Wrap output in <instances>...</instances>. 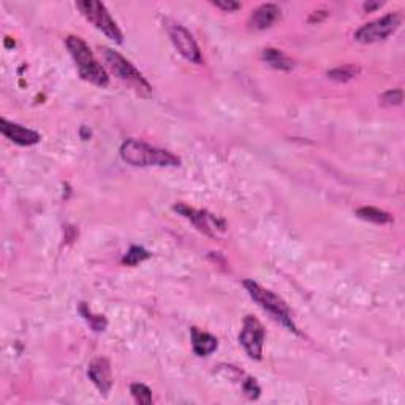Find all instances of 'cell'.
Listing matches in <instances>:
<instances>
[{"label":"cell","instance_id":"6da1fadb","mask_svg":"<svg viewBox=\"0 0 405 405\" xmlns=\"http://www.w3.org/2000/svg\"><path fill=\"white\" fill-rule=\"evenodd\" d=\"M120 158L131 167H158V168H176L181 167V158L173 152L165 150L138 139H127L120 146Z\"/></svg>","mask_w":405,"mask_h":405},{"label":"cell","instance_id":"7a4b0ae2","mask_svg":"<svg viewBox=\"0 0 405 405\" xmlns=\"http://www.w3.org/2000/svg\"><path fill=\"white\" fill-rule=\"evenodd\" d=\"M65 44L82 79L98 87H106L110 84V76H108L105 67L95 59L92 49L82 38L70 35L67 37Z\"/></svg>","mask_w":405,"mask_h":405},{"label":"cell","instance_id":"3957f363","mask_svg":"<svg viewBox=\"0 0 405 405\" xmlns=\"http://www.w3.org/2000/svg\"><path fill=\"white\" fill-rule=\"evenodd\" d=\"M243 285L249 296L264 310V312H268L272 319L281 323L282 326L287 328L288 331L301 334L300 329L295 325L293 316H291L287 302H285L281 296H277L274 291H271L268 288H263L262 285L257 283L255 281H244Z\"/></svg>","mask_w":405,"mask_h":405},{"label":"cell","instance_id":"277c9868","mask_svg":"<svg viewBox=\"0 0 405 405\" xmlns=\"http://www.w3.org/2000/svg\"><path fill=\"white\" fill-rule=\"evenodd\" d=\"M103 60L108 65V68L117 76L120 81H124L127 86H130L133 91L141 97H150L152 95V86L146 81L141 72L133 65L130 60H127L122 54H119L117 51L111 48H100Z\"/></svg>","mask_w":405,"mask_h":405},{"label":"cell","instance_id":"5b68a950","mask_svg":"<svg viewBox=\"0 0 405 405\" xmlns=\"http://www.w3.org/2000/svg\"><path fill=\"white\" fill-rule=\"evenodd\" d=\"M76 8L81 11V15L84 16L95 29H98L101 34H105L110 40L119 44L124 41L122 30L119 29L117 22L111 18L110 11L106 10L103 4L97 2V0H79V2H76Z\"/></svg>","mask_w":405,"mask_h":405},{"label":"cell","instance_id":"8992f818","mask_svg":"<svg viewBox=\"0 0 405 405\" xmlns=\"http://www.w3.org/2000/svg\"><path fill=\"white\" fill-rule=\"evenodd\" d=\"M402 18L399 13H388L382 18L371 21L354 32V40L364 44L383 41L401 27Z\"/></svg>","mask_w":405,"mask_h":405},{"label":"cell","instance_id":"52a82bcc","mask_svg":"<svg viewBox=\"0 0 405 405\" xmlns=\"http://www.w3.org/2000/svg\"><path fill=\"white\" fill-rule=\"evenodd\" d=\"M266 340V331L262 321L252 315H245L243 320V329L239 333V344L243 345L249 358L259 361L263 358V347Z\"/></svg>","mask_w":405,"mask_h":405},{"label":"cell","instance_id":"ba28073f","mask_svg":"<svg viewBox=\"0 0 405 405\" xmlns=\"http://www.w3.org/2000/svg\"><path fill=\"white\" fill-rule=\"evenodd\" d=\"M165 27H167V32L171 38V41L174 44V48L179 51V54L184 59L196 63V65H201L202 63L201 49L198 46V43L195 41L193 35L190 34L184 25L174 21H169V19H165Z\"/></svg>","mask_w":405,"mask_h":405},{"label":"cell","instance_id":"9c48e42d","mask_svg":"<svg viewBox=\"0 0 405 405\" xmlns=\"http://www.w3.org/2000/svg\"><path fill=\"white\" fill-rule=\"evenodd\" d=\"M173 209L177 214H181L182 217L188 219L201 233L207 234V236H215L212 231L214 224L217 225L221 231L225 230V221L221 219H217L212 214H207L206 211H198V209L190 207L187 205H184V202H177V205L173 206Z\"/></svg>","mask_w":405,"mask_h":405},{"label":"cell","instance_id":"30bf717a","mask_svg":"<svg viewBox=\"0 0 405 405\" xmlns=\"http://www.w3.org/2000/svg\"><path fill=\"white\" fill-rule=\"evenodd\" d=\"M0 131L15 144L19 146H34L40 143L41 135L35 130H30L27 127H22L16 122H10L5 117L0 119Z\"/></svg>","mask_w":405,"mask_h":405},{"label":"cell","instance_id":"8fae6325","mask_svg":"<svg viewBox=\"0 0 405 405\" xmlns=\"http://www.w3.org/2000/svg\"><path fill=\"white\" fill-rule=\"evenodd\" d=\"M87 375L91 382L97 386V390L103 396H108V392L112 388V373H111V364L106 358H97L94 359L91 366H89Z\"/></svg>","mask_w":405,"mask_h":405},{"label":"cell","instance_id":"7c38bea8","mask_svg":"<svg viewBox=\"0 0 405 405\" xmlns=\"http://www.w3.org/2000/svg\"><path fill=\"white\" fill-rule=\"evenodd\" d=\"M281 18V8L276 4H263L252 11L249 25L253 30H266Z\"/></svg>","mask_w":405,"mask_h":405},{"label":"cell","instance_id":"4fadbf2b","mask_svg":"<svg viewBox=\"0 0 405 405\" xmlns=\"http://www.w3.org/2000/svg\"><path fill=\"white\" fill-rule=\"evenodd\" d=\"M190 339H192V348L196 356H209L219 348L217 338L198 328L190 329Z\"/></svg>","mask_w":405,"mask_h":405},{"label":"cell","instance_id":"5bb4252c","mask_svg":"<svg viewBox=\"0 0 405 405\" xmlns=\"http://www.w3.org/2000/svg\"><path fill=\"white\" fill-rule=\"evenodd\" d=\"M262 59L268 63L269 67L276 70H282V72H290L293 68V60L288 59L281 49L276 48H266L262 53Z\"/></svg>","mask_w":405,"mask_h":405},{"label":"cell","instance_id":"9a60e30c","mask_svg":"<svg viewBox=\"0 0 405 405\" xmlns=\"http://www.w3.org/2000/svg\"><path fill=\"white\" fill-rule=\"evenodd\" d=\"M356 215L359 219H363L366 221H372V224L377 225H385V224H391L392 217L388 214L382 211L378 207H372V206H363L356 209Z\"/></svg>","mask_w":405,"mask_h":405},{"label":"cell","instance_id":"2e32d148","mask_svg":"<svg viewBox=\"0 0 405 405\" xmlns=\"http://www.w3.org/2000/svg\"><path fill=\"white\" fill-rule=\"evenodd\" d=\"M79 314L82 315V319H84L89 326H91L95 333H101L105 331L106 326H108V321L103 315H95L92 314V310L89 309V306L86 302H81L79 304Z\"/></svg>","mask_w":405,"mask_h":405},{"label":"cell","instance_id":"e0dca14e","mask_svg":"<svg viewBox=\"0 0 405 405\" xmlns=\"http://www.w3.org/2000/svg\"><path fill=\"white\" fill-rule=\"evenodd\" d=\"M152 253L149 250H146L141 245H131L129 252L125 253L122 258V263L127 266H136L139 263L146 262V259L150 258Z\"/></svg>","mask_w":405,"mask_h":405},{"label":"cell","instance_id":"ac0fdd59","mask_svg":"<svg viewBox=\"0 0 405 405\" xmlns=\"http://www.w3.org/2000/svg\"><path fill=\"white\" fill-rule=\"evenodd\" d=\"M358 73H359V68L356 65H342V67H335L333 70H329L328 76L334 81L347 82L353 79Z\"/></svg>","mask_w":405,"mask_h":405},{"label":"cell","instance_id":"d6986e66","mask_svg":"<svg viewBox=\"0 0 405 405\" xmlns=\"http://www.w3.org/2000/svg\"><path fill=\"white\" fill-rule=\"evenodd\" d=\"M130 392L138 404H141V405L152 404V391L149 386H146L144 383H131Z\"/></svg>","mask_w":405,"mask_h":405},{"label":"cell","instance_id":"ffe728a7","mask_svg":"<svg viewBox=\"0 0 405 405\" xmlns=\"http://www.w3.org/2000/svg\"><path fill=\"white\" fill-rule=\"evenodd\" d=\"M380 100H382V103L386 106H397L402 103L404 92L401 89H391V91H386L382 97H380Z\"/></svg>","mask_w":405,"mask_h":405},{"label":"cell","instance_id":"44dd1931","mask_svg":"<svg viewBox=\"0 0 405 405\" xmlns=\"http://www.w3.org/2000/svg\"><path fill=\"white\" fill-rule=\"evenodd\" d=\"M243 391L249 399H258L259 394H262V388H259L257 380L252 377H245L243 380Z\"/></svg>","mask_w":405,"mask_h":405},{"label":"cell","instance_id":"7402d4cb","mask_svg":"<svg viewBox=\"0 0 405 405\" xmlns=\"http://www.w3.org/2000/svg\"><path fill=\"white\" fill-rule=\"evenodd\" d=\"M214 6H217V8L224 10V11H236L240 8V4L239 2H234V0H214L212 2Z\"/></svg>","mask_w":405,"mask_h":405},{"label":"cell","instance_id":"603a6c76","mask_svg":"<svg viewBox=\"0 0 405 405\" xmlns=\"http://www.w3.org/2000/svg\"><path fill=\"white\" fill-rule=\"evenodd\" d=\"M326 15H328L326 11H314L312 15L309 16V22H310V24H314V22H320V21H323V19L326 18Z\"/></svg>","mask_w":405,"mask_h":405},{"label":"cell","instance_id":"cb8c5ba5","mask_svg":"<svg viewBox=\"0 0 405 405\" xmlns=\"http://www.w3.org/2000/svg\"><path fill=\"white\" fill-rule=\"evenodd\" d=\"M383 4H380V2H375V4H371V2H367V4H364V10L366 11H373L375 8H380V6H382Z\"/></svg>","mask_w":405,"mask_h":405}]
</instances>
